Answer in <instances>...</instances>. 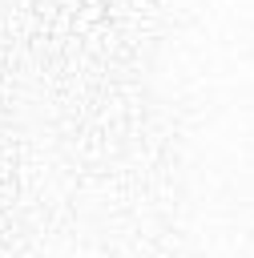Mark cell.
Wrapping results in <instances>:
<instances>
[{"label": "cell", "instance_id": "cell-1", "mask_svg": "<svg viewBox=\"0 0 254 258\" xmlns=\"http://www.w3.org/2000/svg\"><path fill=\"white\" fill-rule=\"evenodd\" d=\"M81 4H85V0H56V8H60V12H69V16H73Z\"/></svg>", "mask_w": 254, "mask_h": 258}]
</instances>
